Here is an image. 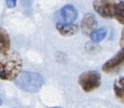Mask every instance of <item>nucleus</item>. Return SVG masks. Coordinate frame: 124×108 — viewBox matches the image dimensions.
<instances>
[{"label":"nucleus","mask_w":124,"mask_h":108,"mask_svg":"<svg viewBox=\"0 0 124 108\" xmlns=\"http://www.w3.org/2000/svg\"><path fill=\"white\" fill-rule=\"evenodd\" d=\"M122 0H94L93 8L103 18H115L118 5Z\"/></svg>","instance_id":"4"},{"label":"nucleus","mask_w":124,"mask_h":108,"mask_svg":"<svg viewBox=\"0 0 124 108\" xmlns=\"http://www.w3.org/2000/svg\"><path fill=\"white\" fill-rule=\"evenodd\" d=\"M120 44L121 47L124 46V27L123 28L122 33H121V36H120Z\"/></svg>","instance_id":"14"},{"label":"nucleus","mask_w":124,"mask_h":108,"mask_svg":"<svg viewBox=\"0 0 124 108\" xmlns=\"http://www.w3.org/2000/svg\"><path fill=\"white\" fill-rule=\"evenodd\" d=\"M52 108H61V107H52Z\"/></svg>","instance_id":"16"},{"label":"nucleus","mask_w":124,"mask_h":108,"mask_svg":"<svg viewBox=\"0 0 124 108\" xmlns=\"http://www.w3.org/2000/svg\"><path fill=\"white\" fill-rule=\"evenodd\" d=\"M5 2L8 8H13L16 5V0H5Z\"/></svg>","instance_id":"13"},{"label":"nucleus","mask_w":124,"mask_h":108,"mask_svg":"<svg viewBox=\"0 0 124 108\" xmlns=\"http://www.w3.org/2000/svg\"><path fill=\"white\" fill-rule=\"evenodd\" d=\"M114 92L117 99L124 104V77L120 78L115 82Z\"/></svg>","instance_id":"10"},{"label":"nucleus","mask_w":124,"mask_h":108,"mask_svg":"<svg viewBox=\"0 0 124 108\" xmlns=\"http://www.w3.org/2000/svg\"><path fill=\"white\" fill-rule=\"evenodd\" d=\"M78 83L85 93L92 92L100 86L101 75L96 70L84 72L79 76Z\"/></svg>","instance_id":"3"},{"label":"nucleus","mask_w":124,"mask_h":108,"mask_svg":"<svg viewBox=\"0 0 124 108\" xmlns=\"http://www.w3.org/2000/svg\"><path fill=\"white\" fill-rule=\"evenodd\" d=\"M115 18L117 19L118 22L122 25H124V2H121L117 8Z\"/></svg>","instance_id":"12"},{"label":"nucleus","mask_w":124,"mask_h":108,"mask_svg":"<svg viewBox=\"0 0 124 108\" xmlns=\"http://www.w3.org/2000/svg\"><path fill=\"white\" fill-rule=\"evenodd\" d=\"M107 35V30L104 27L96 29L90 34V39L94 43H99L103 41Z\"/></svg>","instance_id":"11"},{"label":"nucleus","mask_w":124,"mask_h":108,"mask_svg":"<svg viewBox=\"0 0 124 108\" xmlns=\"http://www.w3.org/2000/svg\"><path fill=\"white\" fill-rule=\"evenodd\" d=\"M22 59L16 51L0 53V80L12 81L22 72Z\"/></svg>","instance_id":"1"},{"label":"nucleus","mask_w":124,"mask_h":108,"mask_svg":"<svg viewBox=\"0 0 124 108\" xmlns=\"http://www.w3.org/2000/svg\"><path fill=\"white\" fill-rule=\"evenodd\" d=\"M10 39L6 30L0 27V53H5L10 50Z\"/></svg>","instance_id":"9"},{"label":"nucleus","mask_w":124,"mask_h":108,"mask_svg":"<svg viewBox=\"0 0 124 108\" xmlns=\"http://www.w3.org/2000/svg\"><path fill=\"white\" fill-rule=\"evenodd\" d=\"M14 81L18 88L27 93L38 92L44 84V79L40 74L28 71H22Z\"/></svg>","instance_id":"2"},{"label":"nucleus","mask_w":124,"mask_h":108,"mask_svg":"<svg viewBox=\"0 0 124 108\" xmlns=\"http://www.w3.org/2000/svg\"><path fill=\"white\" fill-rule=\"evenodd\" d=\"M2 101L1 99H0V105H2Z\"/></svg>","instance_id":"15"},{"label":"nucleus","mask_w":124,"mask_h":108,"mask_svg":"<svg viewBox=\"0 0 124 108\" xmlns=\"http://www.w3.org/2000/svg\"><path fill=\"white\" fill-rule=\"evenodd\" d=\"M97 21L92 14H86L81 21V29L85 35L90 36L93 31L97 29Z\"/></svg>","instance_id":"7"},{"label":"nucleus","mask_w":124,"mask_h":108,"mask_svg":"<svg viewBox=\"0 0 124 108\" xmlns=\"http://www.w3.org/2000/svg\"><path fill=\"white\" fill-rule=\"evenodd\" d=\"M124 64V46L115 56L108 60L102 67V70L106 73H113L117 70Z\"/></svg>","instance_id":"5"},{"label":"nucleus","mask_w":124,"mask_h":108,"mask_svg":"<svg viewBox=\"0 0 124 108\" xmlns=\"http://www.w3.org/2000/svg\"><path fill=\"white\" fill-rule=\"evenodd\" d=\"M78 16L77 9L71 5H66L60 10V19L59 22L71 24L77 19Z\"/></svg>","instance_id":"6"},{"label":"nucleus","mask_w":124,"mask_h":108,"mask_svg":"<svg viewBox=\"0 0 124 108\" xmlns=\"http://www.w3.org/2000/svg\"><path fill=\"white\" fill-rule=\"evenodd\" d=\"M56 28H57L59 33L63 36H74L79 30L78 26L73 23L65 24L62 22H57V25H56Z\"/></svg>","instance_id":"8"}]
</instances>
